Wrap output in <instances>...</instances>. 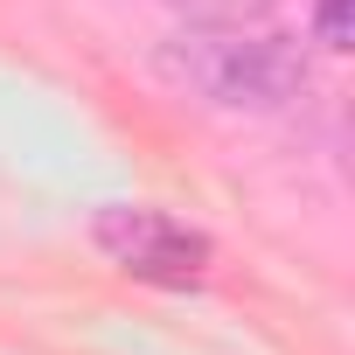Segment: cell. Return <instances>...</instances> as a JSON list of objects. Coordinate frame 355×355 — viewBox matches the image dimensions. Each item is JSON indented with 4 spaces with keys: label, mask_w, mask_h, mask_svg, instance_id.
Returning a JSON list of instances; mask_svg holds the SVG:
<instances>
[{
    "label": "cell",
    "mask_w": 355,
    "mask_h": 355,
    "mask_svg": "<svg viewBox=\"0 0 355 355\" xmlns=\"http://www.w3.org/2000/svg\"><path fill=\"white\" fill-rule=\"evenodd\" d=\"M153 70L216 112H286L306 91V56L293 35H272L258 21H182L160 49Z\"/></svg>",
    "instance_id": "6da1fadb"
},
{
    "label": "cell",
    "mask_w": 355,
    "mask_h": 355,
    "mask_svg": "<svg viewBox=\"0 0 355 355\" xmlns=\"http://www.w3.org/2000/svg\"><path fill=\"white\" fill-rule=\"evenodd\" d=\"M91 244L132 272V279H153V286H189L209 272V237L189 230V223H174L167 209H98L91 216Z\"/></svg>",
    "instance_id": "7a4b0ae2"
},
{
    "label": "cell",
    "mask_w": 355,
    "mask_h": 355,
    "mask_svg": "<svg viewBox=\"0 0 355 355\" xmlns=\"http://www.w3.org/2000/svg\"><path fill=\"white\" fill-rule=\"evenodd\" d=\"M189 21H258L272 0H174Z\"/></svg>",
    "instance_id": "3957f363"
},
{
    "label": "cell",
    "mask_w": 355,
    "mask_h": 355,
    "mask_svg": "<svg viewBox=\"0 0 355 355\" xmlns=\"http://www.w3.org/2000/svg\"><path fill=\"white\" fill-rule=\"evenodd\" d=\"M313 42L334 49V56L355 42V28H348V0H313Z\"/></svg>",
    "instance_id": "277c9868"
}]
</instances>
